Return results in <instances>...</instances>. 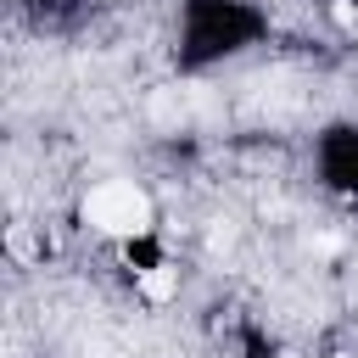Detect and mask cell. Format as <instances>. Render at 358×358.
Here are the masks:
<instances>
[{
    "instance_id": "obj_1",
    "label": "cell",
    "mask_w": 358,
    "mask_h": 358,
    "mask_svg": "<svg viewBox=\"0 0 358 358\" xmlns=\"http://www.w3.org/2000/svg\"><path fill=\"white\" fill-rule=\"evenodd\" d=\"M84 224L112 241H140V235H151V196L129 179H106L84 196Z\"/></svg>"
},
{
    "instance_id": "obj_2",
    "label": "cell",
    "mask_w": 358,
    "mask_h": 358,
    "mask_svg": "<svg viewBox=\"0 0 358 358\" xmlns=\"http://www.w3.org/2000/svg\"><path fill=\"white\" fill-rule=\"evenodd\" d=\"M173 291H179V268H168V263L140 268V296H145V302H168Z\"/></svg>"
}]
</instances>
